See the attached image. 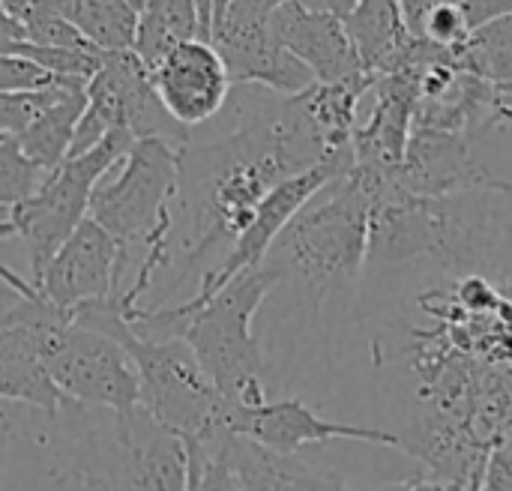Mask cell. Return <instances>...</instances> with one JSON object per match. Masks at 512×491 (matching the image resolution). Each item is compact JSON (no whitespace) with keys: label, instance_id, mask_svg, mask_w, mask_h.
Here are the masks:
<instances>
[{"label":"cell","instance_id":"6da1fadb","mask_svg":"<svg viewBox=\"0 0 512 491\" xmlns=\"http://www.w3.org/2000/svg\"><path fill=\"white\" fill-rule=\"evenodd\" d=\"M228 108L234 111L231 132L213 141L189 138L180 147V180L165 261L147 294L159 297L153 309L174 306L186 282L201 285L216 267L213 255L222 252L225 258L231 252L261 201L282 180L339 156L327 153L300 96L234 87Z\"/></svg>","mask_w":512,"mask_h":491},{"label":"cell","instance_id":"d6a6232c","mask_svg":"<svg viewBox=\"0 0 512 491\" xmlns=\"http://www.w3.org/2000/svg\"><path fill=\"white\" fill-rule=\"evenodd\" d=\"M459 3L465 9V18H468L471 30L512 15V0H459Z\"/></svg>","mask_w":512,"mask_h":491},{"label":"cell","instance_id":"2e32d148","mask_svg":"<svg viewBox=\"0 0 512 491\" xmlns=\"http://www.w3.org/2000/svg\"><path fill=\"white\" fill-rule=\"evenodd\" d=\"M369 114L357 123L354 132V165L381 171V174H399L408 141L414 135V114L420 102L417 75L402 69L393 75L375 78L369 90Z\"/></svg>","mask_w":512,"mask_h":491},{"label":"cell","instance_id":"9c48e42d","mask_svg":"<svg viewBox=\"0 0 512 491\" xmlns=\"http://www.w3.org/2000/svg\"><path fill=\"white\" fill-rule=\"evenodd\" d=\"M42 363L60 396L69 402L108 411H132L141 402L138 372L126 348L75 318L45 339Z\"/></svg>","mask_w":512,"mask_h":491},{"label":"cell","instance_id":"f35d334b","mask_svg":"<svg viewBox=\"0 0 512 491\" xmlns=\"http://www.w3.org/2000/svg\"><path fill=\"white\" fill-rule=\"evenodd\" d=\"M231 3H234V0H213V21H216V18H222V15H225V9H228Z\"/></svg>","mask_w":512,"mask_h":491},{"label":"cell","instance_id":"4316f807","mask_svg":"<svg viewBox=\"0 0 512 491\" xmlns=\"http://www.w3.org/2000/svg\"><path fill=\"white\" fill-rule=\"evenodd\" d=\"M51 171L27 159L15 138H0V210L12 213L18 204L33 198Z\"/></svg>","mask_w":512,"mask_h":491},{"label":"cell","instance_id":"e0dca14e","mask_svg":"<svg viewBox=\"0 0 512 491\" xmlns=\"http://www.w3.org/2000/svg\"><path fill=\"white\" fill-rule=\"evenodd\" d=\"M273 39L297 57L318 84H336L357 75H369L345 30V21L327 12H312L291 0L270 15Z\"/></svg>","mask_w":512,"mask_h":491},{"label":"cell","instance_id":"83f0119b","mask_svg":"<svg viewBox=\"0 0 512 491\" xmlns=\"http://www.w3.org/2000/svg\"><path fill=\"white\" fill-rule=\"evenodd\" d=\"M69 84H78V81H66V84L30 90V93H0V138H18L36 120V114L45 111Z\"/></svg>","mask_w":512,"mask_h":491},{"label":"cell","instance_id":"7402d4cb","mask_svg":"<svg viewBox=\"0 0 512 491\" xmlns=\"http://www.w3.org/2000/svg\"><path fill=\"white\" fill-rule=\"evenodd\" d=\"M192 39H204L195 0H147V6L138 12L132 51L153 72L177 45Z\"/></svg>","mask_w":512,"mask_h":491},{"label":"cell","instance_id":"4dcf8cb0","mask_svg":"<svg viewBox=\"0 0 512 491\" xmlns=\"http://www.w3.org/2000/svg\"><path fill=\"white\" fill-rule=\"evenodd\" d=\"M480 491H512V420L489 447Z\"/></svg>","mask_w":512,"mask_h":491},{"label":"cell","instance_id":"ffe728a7","mask_svg":"<svg viewBox=\"0 0 512 491\" xmlns=\"http://www.w3.org/2000/svg\"><path fill=\"white\" fill-rule=\"evenodd\" d=\"M345 30L360 54L363 69L375 78L396 72L414 39L399 0H357L345 18Z\"/></svg>","mask_w":512,"mask_h":491},{"label":"cell","instance_id":"8fae6325","mask_svg":"<svg viewBox=\"0 0 512 491\" xmlns=\"http://www.w3.org/2000/svg\"><path fill=\"white\" fill-rule=\"evenodd\" d=\"M234 87H264L279 96H297L315 84L312 72L291 57L270 33V12L249 0H234L210 33Z\"/></svg>","mask_w":512,"mask_h":491},{"label":"cell","instance_id":"b9f144b4","mask_svg":"<svg viewBox=\"0 0 512 491\" xmlns=\"http://www.w3.org/2000/svg\"><path fill=\"white\" fill-rule=\"evenodd\" d=\"M6 219H9V213H6V210H0V222H6Z\"/></svg>","mask_w":512,"mask_h":491},{"label":"cell","instance_id":"d6986e66","mask_svg":"<svg viewBox=\"0 0 512 491\" xmlns=\"http://www.w3.org/2000/svg\"><path fill=\"white\" fill-rule=\"evenodd\" d=\"M222 444L246 491H354L333 474L312 471L297 456L270 453L228 432L222 435Z\"/></svg>","mask_w":512,"mask_h":491},{"label":"cell","instance_id":"277c9868","mask_svg":"<svg viewBox=\"0 0 512 491\" xmlns=\"http://www.w3.org/2000/svg\"><path fill=\"white\" fill-rule=\"evenodd\" d=\"M393 177L354 165L285 225L261 267L279 279L297 276L315 291L354 279L369 264L372 213Z\"/></svg>","mask_w":512,"mask_h":491},{"label":"cell","instance_id":"52a82bcc","mask_svg":"<svg viewBox=\"0 0 512 491\" xmlns=\"http://www.w3.org/2000/svg\"><path fill=\"white\" fill-rule=\"evenodd\" d=\"M132 144L135 138L129 132L123 129L108 132L93 150L72 156L60 168H54L39 186V192L9 213L15 234L27 246V258H30L27 282L33 288H39L51 258L90 216V198L99 180L129 153Z\"/></svg>","mask_w":512,"mask_h":491},{"label":"cell","instance_id":"5bb4252c","mask_svg":"<svg viewBox=\"0 0 512 491\" xmlns=\"http://www.w3.org/2000/svg\"><path fill=\"white\" fill-rule=\"evenodd\" d=\"M117 288L120 246L102 225L87 216L63 243V249L51 258L36 291H42L54 306L72 312L84 303L114 297Z\"/></svg>","mask_w":512,"mask_h":491},{"label":"cell","instance_id":"cb8c5ba5","mask_svg":"<svg viewBox=\"0 0 512 491\" xmlns=\"http://www.w3.org/2000/svg\"><path fill=\"white\" fill-rule=\"evenodd\" d=\"M450 63L501 87L512 84V15L471 30V36L450 48Z\"/></svg>","mask_w":512,"mask_h":491},{"label":"cell","instance_id":"74e56055","mask_svg":"<svg viewBox=\"0 0 512 491\" xmlns=\"http://www.w3.org/2000/svg\"><path fill=\"white\" fill-rule=\"evenodd\" d=\"M249 3H255L261 12H270V15H273L279 6H285V3H291V0H249Z\"/></svg>","mask_w":512,"mask_h":491},{"label":"cell","instance_id":"d4e9b609","mask_svg":"<svg viewBox=\"0 0 512 491\" xmlns=\"http://www.w3.org/2000/svg\"><path fill=\"white\" fill-rule=\"evenodd\" d=\"M6 12L18 21L24 42L51 48H93L60 12L57 0H3Z\"/></svg>","mask_w":512,"mask_h":491},{"label":"cell","instance_id":"f546056e","mask_svg":"<svg viewBox=\"0 0 512 491\" xmlns=\"http://www.w3.org/2000/svg\"><path fill=\"white\" fill-rule=\"evenodd\" d=\"M420 36L441 45V48H453L459 42H465L471 36L465 9L459 0H441L420 24Z\"/></svg>","mask_w":512,"mask_h":491},{"label":"cell","instance_id":"836d02e7","mask_svg":"<svg viewBox=\"0 0 512 491\" xmlns=\"http://www.w3.org/2000/svg\"><path fill=\"white\" fill-rule=\"evenodd\" d=\"M402 3V12H405V21H408V27H411V33L414 36H420V24H423V18L441 3V0H399Z\"/></svg>","mask_w":512,"mask_h":491},{"label":"cell","instance_id":"d590c367","mask_svg":"<svg viewBox=\"0 0 512 491\" xmlns=\"http://www.w3.org/2000/svg\"><path fill=\"white\" fill-rule=\"evenodd\" d=\"M495 126L512 129V84L495 87Z\"/></svg>","mask_w":512,"mask_h":491},{"label":"cell","instance_id":"1f68e13d","mask_svg":"<svg viewBox=\"0 0 512 491\" xmlns=\"http://www.w3.org/2000/svg\"><path fill=\"white\" fill-rule=\"evenodd\" d=\"M495 189L501 195V255L495 282L512 294V180H498Z\"/></svg>","mask_w":512,"mask_h":491},{"label":"cell","instance_id":"603a6c76","mask_svg":"<svg viewBox=\"0 0 512 491\" xmlns=\"http://www.w3.org/2000/svg\"><path fill=\"white\" fill-rule=\"evenodd\" d=\"M57 6L96 51H132L138 12L126 0H57Z\"/></svg>","mask_w":512,"mask_h":491},{"label":"cell","instance_id":"9a60e30c","mask_svg":"<svg viewBox=\"0 0 512 491\" xmlns=\"http://www.w3.org/2000/svg\"><path fill=\"white\" fill-rule=\"evenodd\" d=\"M396 177L411 195L423 198H447L501 180L480 159L477 135L420 126L408 141V153Z\"/></svg>","mask_w":512,"mask_h":491},{"label":"cell","instance_id":"44dd1931","mask_svg":"<svg viewBox=\"0 0 512 491\" xmlns=\"http://www.w3.org/2000/svg\"><path fill=\"white\" fill-rule=\"evenodd\" d=\"M84 108H87V84L63 87L60 96L45 111H39L36 120L15 138L21 153L45 171L60 168L69 156Z\"/></svg>","mask_w":512,"mask_h":491},{"label":"cell","instance_id":"7a4b0ae2","mask_svg":"<svg viewBox=\"0 0 512 491\" xmlns=\"http://www.w3.org/2000/svg\"><path fill=\"white\" fill-rule=\"evenodd\" d=\"M282 279L267 270H249L231 279L204 303H177L162 309H138L129 327L141 339H183L210 384L231 408H258L267 402L264 357L252 333V321L264 297Z\"/></svg>","mask_w":512,"mask_h":491},{"label":"cell","instance_id":"5b68a950","mask_svg":"<svg viewBox=\"0 0 512 491\" xmlns=\"http://www.w3.org/2000/svg\"><path fill=\"white\" fill-rule=\"evenodd\" d=\"M180 180V147L165 138H141L99 180L90 198V219L120 246V288L144 264L153 282L165 261L171 210Z\"/></svg>","mask_w":512,"mask_h":491},{"label":"cell","instance_id":"ba28073f","mask_svg":"<svg viewBox=\"0 0 512 491\" xmlns=\"http://www.w3.org/2000/svg\"><path fill=\"white\" fill-rule=\"evenodd\" d=\"M129 132L135 141L141 138H165L177 147L189 144V132L171 120L162 108L150 69L135 57V51L105 54L102 69L87 81V108L75 129L69 156H81L93 150L108 132Z\"/></svg>","mask_w":512,"mask_h":491},{"label":"cell","instance_id":"7c38bea8","mask_svg":"<svg viewBox=\"0 0 512 491\" xmlns=\"http://www.w3.org/2000/svg\"><path fill=\"white\" fill-rule=\"evenodd\" d=\"M225 432L246 438L270 453L297 456L303 447L330 444V441H357V444H378V447H399V432L369 429V426H348L330 417H321L300 399L264 402L258 408H231L225 417Z\"/></svg>","mask_w":512,"mask_h":491},{"label":"cell","instance_id":"484cf974","mask_svg":"<svg viewBox=\"0 0 512 491\" xmlns=\"http://www.w3.org/2000/svg\"><path fill=\"white\" fill-rule=\"evenodd\" d=\"M222 435L207 438V441H186V450H189L186 491H246L237 468L231 465L225 453Z\"/></svg>","mask_w":512,"mask_h":491},{"label":"cell","instance_id":"4fadbf2b","mask_svg":"<svg viewBox=\"0 0 512 491\" xmlns=\"http://www.w3.org/2000/svg\"><path fill=\"white\" fill-rule=\"evenodd\" d=\"M153 90L162 108L186 132L216 120L231 99V75L213 42L192 39L177 45L153 72Z\"/></svg>","mask_w":512,"mask_h":491},{"label":"cell","instance_id":"60d3db41","mask_svg":"<svg viewBox=\"0 0 512 491\" xmlns=\"http://www.w3.org/2000/svg\"><path fill=\"white\" fill-rule=\"evenodd\" d=\"M126 3H129V6H132L135 12H141V9L147 6V0H126Z\"/></svg>","mask_w":512,"mask_h":491},{"label":"cell","instance_id":"e575fe53","mask_svg":"<svg viewBox=\"0 0 512 491\" xmlns=\"http://www.w3.org/2000/svg\"><path fill=\"white\" fill-rule=\"evenodd\" d=\"M300 6L312 9V12H327V15H336V18H348L351 9L357 6V0H300Z\"/></svg>","mask_w":512,"mask_h":491},{"label":"cell","instance_id":"8d00e7d4","mask_svg":"<svg viewBox=\"0 0 512 491\" xmlns=\"http://www.w3.org/2000/svg\"><path fill=\"white\" fill-rule=\"evenodd\" d=\"M12 42H24V33H21L18 21L6 12V6H3V0H0V51H3L6 45H12Z\"/></svg>","mask_w":512,"mask_h":491},{"label":"cell","instance_id":"ab89813d","mask_svg":"<svg viewBox=\"0 0 512 491\" xmlns=\"http://www.w3.org/2000/svg\"><path fill=\"white\" fill-rule=\"evenodd\" d=\"M9 237H18V234H15V225L6 219V222H0V240H9Z\"/></svg>","mask_w":512,"mask_h":491},{"label":"cell","instance_id":"30bf717a","mask_svg":"<svg viewBox=\"0 0 512 491\" xmlns=\"http://www.w3.org/2000/svg\"><path fill=\"white\" fill-rule=\"evenodd\" d=\"M351 168H354V150H351V153L330 156V159H324L321 165H315V168H309V171H303V174H294V177L282 180V183L261 201L255 219H252L249 228L237 237V243L231 246V252L222 258V264H219L216 270H210V273L201 279V285L195 288V294H192L189 300H183V303H204V300H210L216 291H222L231 279H237V276H243V273H249V270H258V267L267 261V255H270L273 243L279 240V234L285 231V225H288V222H291V219H294V216L321 192V189H327L333 180L345 177Z\"/></svg>","mask_w":512,"mask_h":491},{"label":"cell","instance_id":"8992f818","mask_svg":"<svg viewBox=\"0 0 512 491\" xmlns=\"http://www.w3.org/2000/svg\"><path fill=\"white\" fill-rule=\"evenodd\" d=\"M72 318L84 327L102 330L117 339L135 363L141 408L162 426L186 441H207L225 432L228 402L210 384L198 366L192 348L183 339H141L120 315L117 297L84 303L72 309Z\"/></svg>","mask_w":512,"mask_h":491},{"label":"cell","instance_id":"ac0fdd59","mask_svg":"<svg viewBox=\"0 0 512 491\" xmlns=\"http://www.w3.org/2000/svg\"><path fill=\"white\" fill-rule=\"evenodd\" d=\"M0 399L42 411L48 420L63 408V396L45 372L39 342L15 324L0 321Z\"/></svg>","mask_w":512,"mask_h":491},{"label":"cell","instance_id":"3957f363","mask_svg":"<svg viewBox=\"0 0 512 491\" xmlns=\"http://www.w3.org/2000/svg\"><path fill=\"white\" fill-rule=\"evenodd\" d=\"M54 423L63 426L69 465L87 491H186V438L141 405L108 411L66 399Z\"/></svg>","mask_w":512,"mask_h":491},{"label":"cell","instance_id":"f1b7e54d","mask_svg":"<svg viewBox=\"0 0 512 491\" xmlns=\"http://www.w3.org/2000/svg\"><path fill=\"white\" fill-rule=\"evenodd\" d=\"M54 84H66V78L45 72L42 66H36L33 60H27L21 54L0 51V93H30V90H45ZM78 84H84V81H78Z\"/></svg>","mask_w":512,"mask_h":491}]
</instances>
